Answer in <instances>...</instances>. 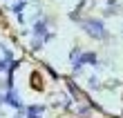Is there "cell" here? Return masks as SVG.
I'll return each instance as SVG.
<instances>
[{"mask_svg": "<svg viewBox=\"0 0 123 118\" xmlns=\"http://www.w3.org/2000/svg\"><path fill=\"white\" fill-rule=\"evenodd\" d=\"M85 29H90V36H94V38H105V31H103L101 22H85Z\"/></svg>", "mask_w": 123, "mask_h": 118, "instance_id": "cell-1", "label": "cell"}]
</instances>
